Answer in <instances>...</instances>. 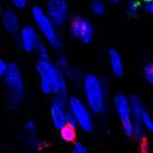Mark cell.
<instances>
[{"instance_id": "obj_1", "label": "cell", "mask_w": 153, "mask_h": 153, "mask_svg": "<svg viewBox=\"0 0 153 153\" xmlns=\"http://www.w3.org/2000/svg\"><path fill=\"white\" fill-rule=\"evenodd\" d=\"M43 94H55L57 98L65 100L67 96V83L65 76L58 69L56 64L48 59H39L36 64Z\"/></svg>"}, {"instance_id": "obj_2", "label": "cell", "mask_w": 153, "mask_h": 153, "mask_svg": "<svg viewBox=\"0 0 153 153\" xmlns=\"http://www.w3.org/2000/svg\"><path fill=\"white\" fill-rule=\"evenodd\" d=\"M85 104L94 113H102L106 108L107 86L103 80L92 74L82 80Z\"/></svg>"}, {"instance_id": "obj_3", "label": "cell", "mask_w": 153, "mask_h": 153, "mask_svg": "<svg viewBox=\"0 0 153 153\" xmlns=\"http://www.w3.org/2000/svg\"><path fill=\"white\" fill-rule=\"evenodd\" d=\"M4 78L9 90V105L11 108H17L24 96V78L22 71L16 64H9Z\"/></svg>"}, {"instance_id": "obj_4", "label": "cell", "mask_w": 153, "mask_h": 153, "mask_svg": "<svg viewBox=\"0 0 153 153\" xmlns=\"http://www.w3.org/2000/svg\"><path fill=\"white\" fill-rule=\"evenodd\" d=\"M32 17L38 33H40L51 46L58 48L61 46V38L56 25L51 21L44 10L40 7H34L32 10Z\"/></svg>"}, {"instance_id": "obj_5", "label": "cell", "mask_w": 153, "mask_h": 153, "mask_svg": "<svg viewBox=\"0 0 153 153\" xmlns=\"http://www.w3.org/2000/svg\"><path fill=\"white\" fill-rule=\"evenodd\" d=\"M68 112L71 113L76 122V126H79L83 131L89 132L94 129L92 112L83 100L78 97L70 98L68 101Z\"/></svg>"}, {"instance_id": "obj_6", "label": "cell", "mask_w": 153, "mask_h": 153, "mask_svg": "<svg viewBox=\"0 0 153 153\" xmlns=\"http://www.w3.org/2000/svg\"><path fill=\"white\" fill-rule=\"evenodd\" d=\"M114 109L117 114L120 122H121L122 128L126 135H132V129H133V119H132L131 108H130L129 98L123 96V94H117L115 96L114 101Z\"/></svg>"}, {"instance_id": "obj_7", "label": "cell", "mask_w": 153, "mask_h": 153, "mask_svg": "<svg viewBox=\"0 0 153 153\" xmlns=\"http://www.w3.org/2000/svg\"><path fill=\"white\" fill-rule=\"evenodd\" d=\"M45 14L56 26H61L69 18V5L66 0H47Z\"/></svg>"}, {"instance_id": "obj_8", "label": "cell", "mask_w": 153, "mask_h": 153, "mask_svg": "<svg viewBox=\"0 0 153 153\" xmlns=\"http://www.w3.org/2000/svg\"><path fill=\"white\" fill-rule=\"evenodd\" d=\"M70 33L76 39L83 43H89L94 39V27L92 22L85 17H76L72 20Z\"/></svg>"}, {"instance_id": "obj_9", "label": "cell", "mask_w": 153, "mask_h": 153, "mask_svg": "<svg viewBox=\"0 0 153 153\" xmlns=\"http://www.w3.org/2000/svg\"><path fill=\"white\" fill-rule=\"evenodd\" d=\"M19 43L23 51L27 53L35 51L40 45V36L34 26H24L19 33Z\"/></svg>"}, {"instance_id": "obj_10", "label": "cell", "mask_w": 153, "mask_h": 153, "mask_svg": "<svg viewBox=\"0 0 153 153\" xmlns=\"http://www.w3.org/2000/svg\"><path fill=\"white\" fill-rule=\"evenodd\" d=\"M66 114H67V109L65 107L64 100L56 98L51 106V117L53 125L57 129L60 130L65 126Z\"/></svg>"}, {"instance_id": "obj_11", "label": "cell", "mask_w": 153, "mask_h": 153, "mask_svg": "<svg viewBox=\"0 0 153 153\" xmlns=\"http://www.w3.org/2000/svg\"><path fill=\"white\" fill-rule=\"evenodd\" d=\"M2 26L7 33L10 34H16L19 32L20 21L17 13L12 9H5L1 13L0 16Z\"/></svg>"}, {"instance_id": "obj_12", "label": "cell", "mask_w": 153, "mask_h": 153, "mask_svg": "<svg viewBox=\"0 0 153 153\" xmlns=\"http://www.w3.org/2000/svg\"><path fill=\"white\" fill-rule=\"evenodd\" d=\"M110 69L115 76H122L124 74V62L122 57L115 49H110L108 53Z\"/></svg>"}, {"instance_id": "obj_13", "label": "cell", "mask_w": 153, "mask_h": 153, "mask_svg": "<svg viewBox=\"0 0 153 153\" xmlns=\"http://www.w3.org/2000/svg\"><path fill=\"white\" fill-rule=\"evenodd\" d=\"M129 102L130 108H131L132 119H133V124H140V117H142L143 112H144V110L146 108H145L142 100L137 96H132L131 98H129Z\"/></svg>"}, {"instance_id": "obj_14", "label": "cell", "mask_w": 153, "mask_h": 153, "mask_svg": "<svg viewBox=\"0 0 153 153\" xmlns=\"http://www.w3.org/2000/svg\"><path fill=\"white\" fill-rule=\"evenodd\" d=\"M140 124L144 127V129L146 130V131H152V129H153L152 117H151V114L149 113V111L147 110V109H145L142 117H140Z\"/></svg>"}, {"instance_id": "obj_15", "label": "cell", "mask_w": 153, "mask_h": 153, "mask_svg": "<svg viewBox=\"0 0 153 153\" xmlns=\"http://www.w3.org/2000/svg\"><path fill=\"white\" fill-rule=\"evenodd\" d=\"M60 136L65 142H72L76 137V131L74 128L69 127V126H64L63 128L60 129Z\"/></svg>"}, {"instance_id": "obj_16", "label": "cell", "mask_w": 153, "mask_h": 153, "mask_svg": "<svg viewBox=\"0 0 153 153\" xmlns=\"http://www.w3.org/2000/svg\"><path fill=\"white\" fill-rule=\"evenodd\" d=\"M90 9H91L92 14L97 16H101L106 11V5L102 0H94V1H92Z\"/></svg>"}, {"instance_id": "obj_17", "label": "cell", "mask_w": 153, "mask_h": 153, "mask_svg": "<svg viewBox=\"0 0 153 153\" xmlns=\"http://www.w3.org/2000/svg\"><path fill=\"white\" fill-rule=\"evenodd\" d=\"M143 76H144L146 82L149 85H152L153 83V65L152 63H147L143 67Z\"/></svg>"}, {"instance_id": "obj_18", "label": "cell", "mask_w": 153, "mask_h": 153, "mask_svg": "<svg viewBox=\"0 0 153 153\" xmlns=\"http://www.w3.org/2000/svg\"><path fill=\"white\" fill-rule=\"evenodd\" d=\"M64 76H67L70 81L74 82V83H76V82H80L82 80L81 72H80L78 69H76V68H72V67H70L69 69L66 71V74H64Z\"/></svg>"}, {"instance_id": "obj_19", "label": "cell", "mask_w": 153, "mask_h": 153, "mask_svg": "<svg viewBox=\"0 0 153 153\" xmlns=\"http://www.w3.org/2000/svg\"><path fill=\"white\" fill-rule=\"evenodd\" d=\"M56 66H57L58 69H59L60 71L63 74V76L66 74V71H67V70L70 68L69 63H68V61L64 57H61V58H59V59H58V62H57V64H56Z\"/></svg>"}, {"instance_id": "obj_20", "label": "cell", "mask_w": 153, "mask_h": 153, "mask_svg": "<svg viewBox=\"0 0 153 153\" xmlns=\"http://www.w3.org/2000/svg\"><path fill=\"white\" fill-rule=\"evenodd\" d=\"M127 10L129 14L131 15H135L140 10V3L136 0H129L127 3Z\"/></svg>"}, {"instance_id": "obj_21", "label": "cell", "mask_w": 153, "mask_h": 153, "mask_svg": "<svg viewBox=\"0 0 153 153\" xmlns=\"http://www.w3.org/2000/svg\"><path fill=\"white\" fill-rule=\"evenodd\" d=\"M36 51L40 59H48V49H47V47L44 44L40 43V45L36 49Z\"/></svg>"}, {"instance_id": "obj_22", "label": "cell", "mask_w": 153, "mask_h": 153, "mask_svg": "<svg viewBox=\"0 0 153 153\" xmlns=\"http://www.w3.org/2000/svg\"><path fill=\"white\" fill-rule=\"evenodd\" d=\"M65 125L66 126H69V127H72V128H76V120H74V117L71 115V113L68 112V110H67V114H66Z\"/></svg>"}, {"instance_id": "obj_23", "label": "cell", "mask_w": 153, "mask_h": 153, "mask_svg": "<svg viewBox=\"0 0 153 153\" xmlns=\"http://www.w3.org/2000/svg\"><path fill=\"white\" fill-rule=\"evenodd\" d=\"M25 132L28 135H34L36 132V125L34 122H27L25 124Z\"/></svg>"}, {"instance_id": "obj_24", "label": "cell", "mask_w": 153, "mask_h": 153, "mask_svg": "<svg viewBox=\"0 0 153 153\" xmlns=\"http://www.w3.org/2000/svg\"><path fill=\"white\" fill-rule=\"evenodd\" d=\"M12 4L16 7V9L20 10V9H24V7L27 5V0H11Z\"/></svg>"}, {"instance_id": "obj_25", "label": "cell", "mask_w": 153, "mask_h": 153, "mask_svg": "<svg viewBox=\"0 0 153 153\" xmlns=\"http://www.w3.org/2000/svg\"><path fill=\"white\" fill-rule=\"evenodd\" d=\"M74 153H89L85 146L81 143H76L74 147Z\"/></svg>"}, {"instance_id": "obj_26", "label": "cell", "mask_w": 153, "mask_h": 153, "mask_svg": "<svg viewBox=\"0 0 153 153\" xmlns=\"http://www.w3.org/2000/svg\"><path fill=\"white\" fill-rule=\"evenodd\" d=\"M7 66L9 64H7L2 59H0V78H3L7 74Z\"/></svg>"}, {"instance_id": "obj_27", "label": "cell", "mask_w": 153, "mask_h": 153, "mask_svg": "<svg viewBox=\"0 0 153 153\" xmlns=\"http://www.w3.org/2000/svg\"><path fill=\"white\" fill-rule=\"evenodd\" d=\"M144 10H145V12H146L147 14H149V15H152V14H153V3H152V1L145 2Z\"/></svg>"}, {"instance_id": "obj_28", "label": "cell", "mask_w": 153, "mask_h": 153, "mask_svg": "<svg viewBox=\"0 0 153 153\" xmlns=\"http://www.w3.org/2000/svg\"><path fill=\"white\" fill-rule=\"evenodd\" d=\"M110 2H112V3H117V2H120L121 0H109Z\"/></svg>"}, {"instance_id": "obj_29", "label": "cell", "mask_w": 153, "mask_h": 153, "mask_svg": "<svg viewBox=\"0 0 153 153\" xmlns=\"http://www.w3.org/2000/svg\"><path fill=\"white\" fill-rule=\"evenodd\" d=\"M144 2H148V1H152V0H143Z\"/></svg>"}]
</instances>
